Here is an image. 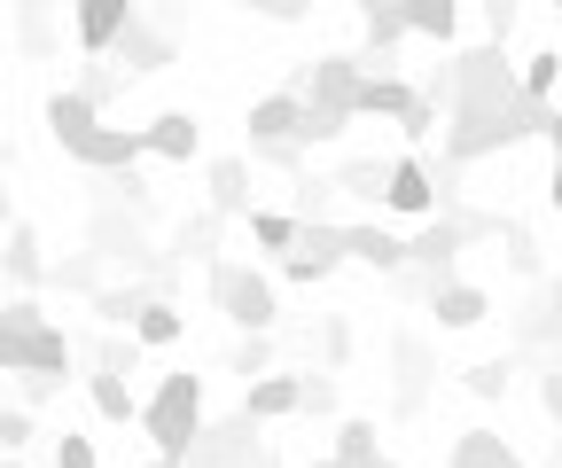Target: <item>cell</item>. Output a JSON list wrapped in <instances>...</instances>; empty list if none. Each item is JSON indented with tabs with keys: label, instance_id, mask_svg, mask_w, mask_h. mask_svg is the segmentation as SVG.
Instances as JSON below:
<instances>
[{
	"label": "cell",
	"instance_id": "cell-1",
	"mask_svg": "<svg viewBox=\"0 0 562 468\" xmlns=\"http://www.w3.org/2000/svg\"><path fill=\"white\" fill-rule=\"evenodd\" d=\"M140 430H149V445H157V460H188V445H195V430H203V375H188V367H172V375H157V390L140 398Z\"/></svg>",
	"mask_w": 562,
	"mask_h": 468
},
{
	"label": "cell",
	"instance_id": "cell-2",
	"mask_svg": "<svg viewBox=\"0 0 562 468\" xmlns=\"http://www.w3.org/2000/svg\"><path fill=\"white\" fill-rule=\"evenodd\" d=\"M211 305H220L243 336H273V320H281L273 282L258 274V265H235V258H211Z\"/></svg>",
	"mask_w": 562,
	"mask_h": 468
},
{
	"label": "cell",
	"instance_id": "cell-3",
	"mask_svg": "<svg viewBox=\"0 0 562 468\" xmlns=\"http://www.w3.org/2000/svg\"><path fill=\"white\" fill-rule=\"evenodd\" d=\"M281 274L305 282V289L336 282L344 274V219H297V242H290V258H281Z\"/></svg>",
	"mask_w": 562,
	"mask_h": 468
},
{
	"label": "cell",
	"instance_id": "cell-4",
	"mask_svg": "<svg viewBox=\"0 0 562 468\" xmlns=\"http://www.w3.org/2000/svg\"><path fill=\"white\" fill-rule=\"evenodd\" d=\"M110 62H117L125 79H149V71H172V62H180V39H172V24H165V16H149V9H133V24L117 32Z\"/></svg>",
	"mask_w": 562,
	"mask_h": 468
},
{
	"label": "cell",
	"instance_id": "cell-5",
	"mask_svg": "<svg viewBox=\"0 0 562 468\" xmlns=\"http://www.w3.org/2000/svg\"><path fill=\"white\" fill-rule=\"evenodd\" d=\"M383 212H391V219H438V164H430V157H391Z\"/></svg>",
	"mask_w": 562,
	"mask_h": 468
},
{
	"label": "cell",
	"instance_id": "cell-6",
	"mask_svg": "<svg viewBox=\"0 0 562 468\" xmlns=\"http://www.w3.org/2000/svg\"><path fill=\"white\" fill-rule=\"evenodd\" d=\"M258 453H266V445H258V430L235 414V422H203L180 468H243V460H258Z\"/></svg>",
	"mask_w": 562,
	"mask_h": 468
},
{
	"label": "cell",
	"instance_id": "cell-7",
	"mask_svg": "<svg viewBox=\"0 0 562 468\" xmlns=\"http://www.w3.org/2000/svg\"><path fill=\"white\" fill-rule=\"evenodd\" d=\"M344 265H368V274H406V235L375 227V219H344Z\"/></svg>",
	"mask_w": 562,
	"mask_h": 468
},
{
	"label": "cell",
	"instance_id": "cell-8",
	"mask_svg": "<svg viewBox=\"0 0 562 468\" xmlns=\"http://www.w3.org/2000/svg\"><path fill=\"white\" fill-rule=\"evenodd\" d=\"M243 125H250V157H258V149H297V125H305V102L273 87V94H258V102H250V117H243Z\"/></svg>",
	"mask_w": 562,
	"mask_h": 468
},
{
	"label": "cell",
	"instance_id": "cell-9",
	"mask_svg": "<svg viewBox=\"0 0 562 468\" xmlns=\"http://www.w3.org/2000/svg\"><path fill=\"white\" fill-rule=\"evenodd\" d=\"M203 212L220 219V227L258 212V204H250V157H220V164L203 172Z\"/></svg>",
	"mask_w": 562,
	"mask_h": 468
},
{
	"label": "cell",
	"instance_id": "cell-10",
	"mask_svg": "<svg viewBox=\"0 0 562 468\" xmlns=\"http://www.w3.org/2000/svg\"><path fill=\"white\" fill-rule=\"evenodd\" d=\"M140 149L165 157V164H195V157H203V117H195V110H165V117H149V125H140Z\"/></svg>",
	"mask_w": 562,
	"mask_h": 468
},
{
	"label": "cell",
	"instance_id": "cell-11",
	"mask_svg": "<svg viewBox=\"0 0 562 468\" xmlns=\"http://www.w3.org/2000/svg\"><path fill=\"white\" fill-rule=\"evenodd\" d=\"M125 24H133V0H87V9H70V39H79L87 62H102Z\"/></svg>",
	"mask_w": 562,
	"mask_h": 468
},
{
	"label": "cell",
	"instance_id": "cell-12",
	"mask_svg": "<svg viewBox=\"0 0 562 468\" xmlns=\"http://www.w3.org/2000/svg\"><path fill=\"white\" fill-rule=\"evenodd\" d=\"M140 157H149V149H140V125H94L87 141H79V164H87V172H102V180L133 172Z\"/></svg>",
	"mask_w": 562,
	"mask_h": 468
},
{
	"label": "cell",
	"instance_id": "cell-13",
	"mask_svg": "<svg viewBox=\"0 0 562 468\" xmlns=\"http://www.w3.org/2000/svg\"><path fill=\"white\" fill-rule=\"evenodd\" d=\"M40 320H47L40 297H0V375H24V352L40 336Z\"/></svg>",
	"mask_w": 562,
	"mask_h": 468
},
{
	"label": "cell",
	"instance_id": "cell-14",
	"mask_svg": "<svg viewBox=\"0 0 562 468\" xmlns=\"http://www.w3.org/2000/svg\"><path fill=\"white\" fill-rule=\"evenodd\" d=\"M297 398H305V375H281V367H273V375H258V383L243 390V422H250V430L290 422V414H297Z\"/></svg>",
	"mask_w": 562,
	"mask_h": 468
},
{
	"label": "cell",
	"instance_id": "cell-15",
	"mask_svg": "<svg viewBox=\"0 0 562 468\" xmlns=\"http://www.w3.org/2000/svg\"><path fill=\"white\" fill-rule=\"evenodd\" d=\"M414 110V79L398 71V62H391V71H360V94H351V125H360V117H406Z\"/></svg>",
	"mask_w": 562,
	"mask_h": 468
},
{
	"label": "cell",
	"instance_id": "cell-16",
	"mask_svg": "<svg viewBox=\"0 0 562 468\" xmlns=\"http://www.w3.org/2000/svg\"><path fill=\"white\" fill-rule=\"evenodd\" d=\"M313 468H398V460L375 445V422H368V414H344V422H336V453L313 460Z\"/></svg>",
	"mask_w": 562,
	"mask_h": 468
},
{
	"label": "cell",
	"instance_id": "cell-17",
	"mask_svg": "<svg viewBox=\"0 0 562 468\" xmlns=\"http://www.w3.org/2000/svg\"><path fill=\"white\" fill-rule=\"evenodd\" d=\"M149 297H157V282H102V289L87 297V312L110 328V336H125V328L140 320V305H149Z\"/></svg>",
	"mask_w": 562,
	"mask_h": 468
},
{
	"label": "cell",
	"instance_id": "cell-18",
	"mask_svg": "<svg viewBox=\"0 0 562 468\" xmlns=\"http://www.w3.org/2000/svg\"><path fill=\"white\" fill-rule=\"evenodd\" d=\"M422 305L438 312V328H446V336H453V328H476V320L492 312V297H484L476 282H430V297H422Z\"/></svg>",
	"mask_w": 562,
	"mask_h": 468
},
{
	"label": "cell",
	"instance_id": "cell-19",
	"mask_svg": "<svg viewBox=\"0 0 562 468\" xmlns=\"http://www.w3.org/2000/svg\"><path fill=\"white\" fill-rule=\"evenodd\" d=\"M0 274H9L16 289H40V282H47V250H40V235H32L24 219L0 235Z\"/></svg>",
	"mask_w": 562,
	"mask_h": 468
},
{
	"label": "cell",
	"instance_id": "cell-20",
	"mask_svg": "<svg viewBox=\"0 0 562 468\" xmlns=\"http://www.w3.org/2000/svg\"><path fill=\"white\" fill-rule=\"evenodd\" d=\"M94 125H102V117H94L79 94H70V87H55V94H47V133H55V149H63V157H79V141H87Z\"/></svg>",
	"mask_w": 562,
	"mask_h": 468
},
{
	"label": "cell",
	"instance_id": "cell-21",
	"mask_svg": "<svg viewBox=\"0 0 562 468\" xmlns=\"http://www.w3.org/2000/svg\"><path fill=\"white\" fill-rule=\"evenodd\" d=\"M125 336H133L140 352H165V344H180V336H188V312H180L172 297H149V305H140V320L125 328Z\"/></svg>",
	"mask_w": 562,
	"mask_h": 468
},
{
	"label": "cell",
	"instance_id": "cell-22",
	"mask_svg": "<svg viewBox=\"0 0 562 468\" xmlns=\"http://www.w3.org/2000/svg\"><path fill=\"white\" fill-rule=\"evenodd\" d=\"M70 367H79V344H70V336H63L55 320H40V336H32V352H24V375L70 383Z\"/></svg>",
	"mask_w": 562,
	"mask_h": 468
},
{
	"label": "cell",
	"instance_id": "cell-23",
	"mask_svg": "<svg viewBox=\"0 0 562 468\" xmlns=\"http://www.w3.org/2000/svg\"><path fill=\"white\" fill-rule=\"evenodd\" d=\"M328 187H344V195H360V204H375V212H383L391 157H351V164H336V172H328Z\"/></svg>",
	"mask_w": 562,
	"mask_h": 468
},
{
	"label": "cell",
	"instance_id": "cell-24",
	"mask_svg": "<svg viewBox=\"0 0 562 468\" xmlns=\"http://www.w3.org/2000/svg\"><path fill=\"white\" fill-rule=\"evenodd\" d=\"M554 87H562V47H539V55H524V71H516V94H524L531 110H554Z\"/></svg>",
	"mask_w": 562,
	"mask_h": 468
},
{
	"label": "cell",
	"instance_id": "cell-25",
	"mask_svg": "<svg viewBox=\"0 0 562 468\" xmlns=\"http://www.w3.org/2000/svg\"><path fill=\"white\" fill-rule=\"evenodd\" d=\"M398 24H406L414 39H438V47H453L461 9H453V0H406V9H398Z\"/></svg>",
	"mask_w": 562,
	"mask_h": 468
},
{
	"label": "cell",
	"instance_id": "cell-26",
	"mask_svg": "<svg viewBox=\"0 0 562 468\" xmlns=\"http://www.w3.org/2000/svg\"><path fill=\"white\" fill-rule=\"evenodd\" d=\"M453 468H524V453L508 437H492V430H461L453 437Z\"/></svg>",
	"mask_w": 562,
	"mask_h": 468
},
{
	"label": "cell",
	"instance_id": "cell-27",
	"mask_svg": "<svg viewBox=\"0 0 562 468\" xmlns=\"http://www.w3.org/2000/svg\"><path fill=\"white\" fill-rule=\"evenodd\" d=\"M102 274H110V265H102L94 250H79V258H55L40 289H70V297H94V289H102Z\"/></svg>",
	"mask_w": 562,
	"mask_h": 468
},
{
	"label": "cell",
	"instance_id": "cell-28",
	"mask_svg": "<svg viewBox=\"0 0 562 468\" xmlns=\"http://www.w3.org/2000/svg\"><path fill=\"white\" fill-rule=\"evenodd\" d=\"M87 398H94L102 422H140V398H133L125 375H102V367H94V375H87Z\"/></svg>",
	"mask_w": 562,
	"mask_h": 468
},
{
	"label": "cell",
	"instance_id": "cell-29",
	"mask_svg": "<svg viewBox=\"0 0 562 468\" xmlns=\"http://www.w3.org/2000/svg\"><path fill=\"white\" fill-rule=\"evenodd\" d=\"M398 414H414L422 407V383H430V352H422V336H398Z\"/></svg>",
	"mask_w": 562,
	"mask_h": 468
},
{
	"label": "cell",
	"instance_id": "cell-30",
	"mask_svg": "<svg viewBox=\"0 0 562 468\" xmlns=\"http://www.w3.org/2000/svg\"><path fill=\"white\" fill-rule=\"evenodd\" d=\"M243 227H250V242H258V250H266L273 265L290 258V242H297V212H250Z\"/></svg>",
	"mask_w": 562,
	"mask_h": 468
},
{
	"label": "cell",
	"instance_id": "cell-31",
	"mask_svg": "<svg viewBox=\"0 0 562 468\" xmlns=\"http://www.w3.org/2000/svg\"><path fill=\"white\" fill-rule=\"evenodd\" d=\"M125 87H133V79L117 71V62H110V55H102V62H87V71H79V87H70V94H79V102H87V110L102 117V102H117Z\"/></svg>",
	"mask_w": 562,
	"mask_h": 468
},
{
	"label": "cell",
	"instance_id": "cell-32",
	"mask_svg": "<svg viewBox=\"0 0 562 468\" xmlns=\"http://www.w3.org/2000/svg\"><path fill=\"white\" fill-rule=\"evenodd\" d=\"M172 265H188V258H220V219L211 212H195V219H180V235H172V250H165Z\"/></svg>",
	"mask_w": 562,
	"mask_h": 468
},
{
	"label": "cell",
	"instance_id": "cell-33",
	"mask_svg": "<svg viewBox=\"0 0 562 468\" xmlns=\"http://www.w3.org/2000/svg\"><path fill=\"white\" fill-rule=\"evenodd\" d=\"M501 242H508V274H524V282H539V274H547V258H539V242H531V227H516V219H501Z\"/></svg>",
	"mask_w": 562,
	"mask_h": 468
},
{
	"label": "cell",
	"instance_id": "cell-34",
	"mask_svg": "<svg viewBox=\"0 0 562 468\" xmlns=\"http://www.w3.org/2000/svg\"><path fill=\"white\" fill-rule=\"evenodd\" d=\"M344 367H351V320L321 312V375H344Z\"/></svg>",
	"mask_w": 562,
	"mask_h": 468
},
{
	"label": "cell",
	"instance_id": "cell-35",
	"mask_svg": "<svg viewBox=\"0 0 562 468\" xmlns=\"http://www.w3.org/2000/svg\"><path fill=\"white\" fill-rule=\"evenodd\" d=\"M16 39H24V55H55V16H47V0H24V9H16Z\"/></svg>",
	"mask_w": 562,
	"mask_h": 468
},
{
	"label": "cell",
	"instance_id": "cell-36",
	"mask_svg": "<svg viewBox=\"0 0 562 468\" xmlns=\"http://www.w3.org/2000/svg\"><path fill=\"white\" fill-rule=\"evenodd\" d=\"M508 375H516V359H508V352H501V359H476V367H461L469 398H508Z\"/></svg>",
	"mask_w": 562,
	"mask_h": 468
},
{
	"label": "cell",
	"instance_id": "cell-37",
	"mask_svg": "<svg viewBox=\"0 0 562 468\" xmlns=\"http://www.w3.org/2000/svg\"><path fill=\"white\" fill-rule=\"evenodd\" d=\"M227 375H243V390H250L258 375H273V336H243L235 359H227Z\"/></svg>",
	"mask_w": 562,
	"mask_h": 468
},
{
	"label": "cell",
	"instance_id": "cell-38",
	"mask_svg": "<svg viewBox=\"0 0 562 468\" xmlns=\"http://www.w3.org/2000/svg\"><path fill=\"white\" fill-rule=\"evenodd\" d=\"M94 367H102V375H133V367H140V344H133V336H102V344H94Z\"/></svg>",
	"mask_w": 562,
	"mask_h": 468
},
{
	"label": "cell",
	"instance_id": "cell-39",
	"mask_svg": "<svg viewBox=\"0 0 562 468\" xmlns=\"http://www.w3.org/2000/svg\"><path fill=\"white\" fill-rule=\"evenodd\" d=\"M55 468H102V460H94V437H87V430H63V437H55Z\"/></svg>",
	"mask_w": 562,
	"mask_h": 468
},
{
	"label": "cell",
	"instance_id": "cell-40",
	"mask_svg": "<svg viewBox=\"0 0 562 468\" xmlns=\"http://www.w3.org/2000/svg\"><path fill=\"white\" fill-rule=\"evenodd\" d=\"M24 437H32V414H24V407H0V460H16Z\"/></svg>",
	"mask_w": 562,
	"mask_h": 468
},
{
	"label": "cell",
	"instance_id": "cell-41",
	"mask_svg": "<svg viewBox=\"0 0 562 468\" xmlns=\"http://www.w3.org/2000/svg\"><path fill=\"white\" fill-rule=\"evenodd\" d=\"M297 414H336V375H305V398Z\"/></svg>",
	"mask_w": 562,
	"mask_h": 468
},
{
	"label": "cell",
	"instance_id": "cell-42",
	"mask_svg": "<svg viewBox=\"0 0 562 468\" xmlns=\"http://www.w3.org/2000/svg\"><path fill=\"white\" fill-rule=\"evenodd\" d=\"M438 117H446V110H430V102L414 94V110L398 117V133H406V141H430V133H438Z\"/></svg>",
	"mask_w": 562,
	"mask_h": 468
},
{
	"label": "cell",
	"instance_id": "cell-43",
	"mask_svg": "<svg viewBox=\"0 0 562 468\" xmlns=\"http://www.w3.org/2000/svg\"><path fill=\"white\" fill-rule=\"evenodd\" d=\"M55 390H63V383H47V375H16V407L32 414V407H47Z\"/></svg>",
	"mask_w": 562,
	"mask_h": 468
},
{
	"label": "cell",
	"instance_id": "cell-44",
	"mask_svg": "<svg viewBox=\"0 0 562 468\" xmlns=\"http://www.w3.org/2000/svg\"><path fill=\"white\" fill-rule=\"evenodd\" d=\"M539 407L562 422V359H547V367H539Z\"/></svg>",
	"mask_w": 562,
	"mask_h": 468
},
{
	"label": "cell",
	"instance_id": "cell-45",
	"mask_svg": "<svg viewBox=\"0 0 562 468\" xmlns=\"http://www.w3.org/2000/svg\"><path fill=\"white\" fill-rule=\"evenodd\" d=\"M484 32H492V47H501V39L516 32V0H492V9H484Z\"/></svg>",
	"mask_w": 562,
	"mask_h": 468
},
{
	"label": "cell",
	"instance_id": "cell-46",
	"mask_svg": "<svg viewBox=\"0 0 562 468\" xmlns=\"http://www.w3.org/2000/svg\"><path fill=\"white\" fill-rule=\"evenodd\" d=\"M110 195H117V204H133V212H149V187H140V172H117Z\"/></svg>",
	"mask_w": 562,
	"mask_h": 468
},
{
	"label": "cell",
	"instance_id": "cell-47",
	"mask_svg": "<svg viewBox=\"0 0 562 468\" xmlns=\"http://www.w3.org/2000/svg\"><path fill=\"white\" fill-rule=\"evenodd\" d=\"M539 141H547V149H554V164H562V102L547 110V125H539Z\"/></svg>",
	"mask_w": 562,
	"mask_h": 468
},
{
	"label": "cell",
	"instance_id": "cell-48",
	"mask_svg": "<svg viewBox=\"0 0 562 468\" xmlns=\"http://www.w3.org/2000/svg\"><path fill=\"white\" fill-rule=\"evenodd\" d=\"M16 227V195H9V172H0V235Z\"/></svg>",
	"mask_w": 562,
	"mask_h": 468
},
{
	"label": "cell",
	"instance_id": "cell-49",
	"mask_svg": "<svg viewBox=\"0 0 562 468\" xmlns=\"http://www.w3.org/2000/svg\"><path fill=\"white\" fill-rule=\"evenodd\" d=\"M547 204H554V212H562V164H554V172H547Z\"/></svg>",
	"mask_w": 562,
	"mask_h": 468
},
{
	"label": "cell",
	"instance_id": "cell-50",
	"mask_svg": "<svg viewBox=\"0 0 562 468\" xmlns=\"http://www.w3.org/2000/svg\"><path fill=\"white\" fill-rule=\"evenodd\" d=\"M547 312H554V320H562V274H554V282H547Z\"/></svg>",
	"mask_w": 562,
	"mask_h": 468
},
{
	"label": "cell",
	"instance_id": "cell-51",
	"mask_svg": "<svg viewBox=\"0 0 562 468\" xmlns=\"http://www.w3.org/2000/svg\"><path fill=\"white\" fill-rule=\"evenodd\" d=\"M243 468H273V460H266V453H258V460H243Z\"/></svg>",
	"mask_w": 562,
	"mask_h": 468
},
{
	"label": "cell",
	"instance_id": "cell-52",
	"mask_svg": "<svg viewBox=\"0 0 562 468\" xmlns=\"http://www.w3.org/2000/svg\"><path fill=\"white\" fill-rule=\"evenodd\" d=\"M0 172H9V141H0Z\"/></svg>",
	"mask_w": 562,
	"mask_h": 468
},
{
	"label": "cell",
	"instance_id": "cell-53",
	"mask_svg": "<svg viewBox=\"0 0 562 468\" xmlns=\"http://www.w3.org/2000/svg\"><path fill=\"white\" fill-rule=\"evenodd\" d=\"M140 468H172V460H140Z\"/></svg>",
	"mask_w": 562,
	"mask_h": 468
},
{
	"label": "cell",
	"instance_id": "cell-54",
	"mask_svg": "<svg viewBox=\"0 0 562 468\" xmlns=\"http://www.w3.org/2000/svg\"><path fill=\"white\" fill-rule=\"evenodd\" d=\"M0 468H24V460H0Z\"/></svg>",
	"mask_w": 562,
	"mask_h": 468
},
{
	"label": "cell",
	"instance_id": "cell-55",
	"mask_svg": "<svg viewBox=\"0 0 562 468\" xmlns=\"http://www.w3.org/2000/svg\"><path fill=\"white\" fill-rule=\"evenodd\" d=\"M554 468H562V453H554Z\"/></svg>",
	"mask_w": 562,
	"mask_h": 468
}]
</instances>
